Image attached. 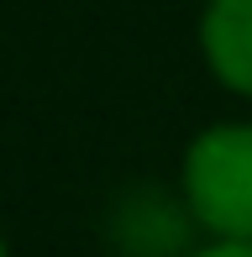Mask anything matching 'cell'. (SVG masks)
<instances>
[{"mask_svg":"<svg viewBox=\"0 0 252 257\" xmlns=\"http://www.w3.org/2000/svg\"><path fill=\"white\" fill-rule=\"evenodd\" d=\"M184 194L221 241H252V126H210L184 153Z\"/></svg>","mask_w":252,"mask_h":257,"instance_id":"cell-1","label":"cell"},{"mask_svg":"<svg viewBox=\"0 0 252 257\" xmlns=\"http://www.w3.org/2000/svg\"><path fill=\"white\" fill-rule=\"evenodd\" d=\"M200 42L215 79L252 100V0H210Z\"/></svg>","mask_w":252,"mask_h":257,"instance_id":"cell-2","label":"cell"},{"mask_svg":"<svg viewBox=\"0 0 252 257\" xmlns=\"http://www.w3.org/2000/svg\"><path fill=\"white\" fill-rule=\"evenodd\" d=\"M194 257H252V241H215V247H205Z\"/></svg>","mask_w":252,"mask_h":257,"instance_id":"cell-3","label":"cell"},{"mask_svg":"<svg viewBox=\"0 0 252 257\" xmlns=\"http://www.w3.org/2000/svg\"><path fill=\"white\" fill-rule=\"evenodd\" d=\"M0 257H6V236H0Z\"/></svg>","mask_w":252,"mask_h":257,"instance_id":"cell-4","label":"cell"}]
</instances>
